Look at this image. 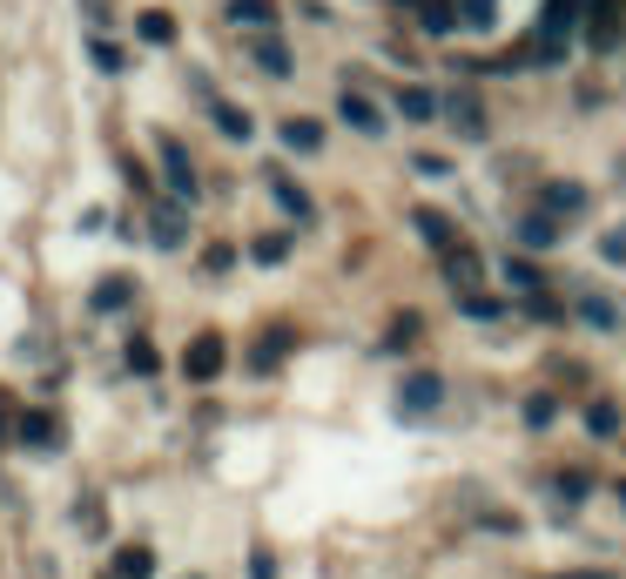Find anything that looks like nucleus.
Listing matches in <instances>:
<instances>
[{
  "instance_id": "e433bc0d",
  "label": "nucleus",
  "mask_w": 626,
  "mask_h": 579,
  "mask_svg": "<svg viewBox=\"0 0 626 579\" xmlns=\"http://www.w3.org/2000/svg\"><path fill=\"white\" fill-rule=\"evenodd\" d=\"M250 579H277V559H269V546L250 553Z\"/></svg>"
},
{
  "instance_id": "a878e982",
  "label": "nucleus",
  "mask_w": 626,
  "mask_h": 579,
  "mask_svg": "<svg viewBox=\"0 0 626 579\" xmlns=\"http://www.w3.org/2000/svg\"><path fill=\"white\" fill-rule=\"evenodd\" d=\"M88 61H95L101 74H122V68H129V55H122V48H115V41H108V34H88Z\"/></svg>"
},
{
  "instance_id": "f8f14e48",
  "label": "nucleus",
  "mask_w": 626,
  "mask_h": 579,
  "mask_svg": "<svg viewBox=\"0 0 626 579\" xmlns=\"http://www.w3.org/2000/svg\"><path fill=\"white\" fill-rule=\"evenodd\" d=\"M337 114H344V122L358 129V135H384V114H377V108H371V95H358V88H344V95H337Z\"/></svg>"
},
{
  "instance_id": "9b49d317",
  "label": "nucleus",
  "mask_w": 626,
  "mask_h": 579,
  "mask_svg": "<svg viewBox=\"0 0 626 579\" xmlns=\"http://www.w3.org/2000/svg\"><path fill=\"white\" fill-rule=\"evenodd\" d=\"M263 182H269V196H277V209H284L290 222H310V216H317V203H310V196H303V189H297L284 169H269Z\"/></svg>"
},
{
  "instance_id": "20e7f679",
  "label": "nucleus",
  "mask_w": 626,
  "mask_h": 579,
  "mask_svg": "<svg viewBox=\"0 0 626 579\" xmlns=\"http://www.w3.org/2000/svg\"><path fill=\"white\" fill-rule=\"evenodd\" d=\"M539 209L566 229L573 216H586V182H545V189H539Z\"/></svg>"
},
{
  "instance_id": "4c0bfd02",
  "label": "nucleus",
  "mask_w": 626,
  "mask_h": 579,
  "mask_svg": "<svg viewBox=\"0 0 626 579\" xmlns=\"http://www.w3.org/2000/svg\"><path fill=\"white\" fill-rule=\"evenodd\" d=\"M600 256H606V263H626V229H613V237L600 243Z\"/></svg>"
},
{
  "instance_id": "f03ea898",
  "label": "nucleus",
  "mask_w": 626,
  "mask_h": 579,
  "mask_svg": "<svg viewBox=\"0 0 626 579\" xmlns=\"http://www.w3.org/2000/svg\"><path fill=\"white\" fill-rule=\"evenodd\" d=\"M438 405H445V377H438V371H411V377L398 384V411H405V418L438 411Z\"/></svg>"
},
{
  "instance_id": "37998d69",
  "label": "nucleus",
  "mask_w": 626,
  "mask_h": 579,
  "mask_svg": "<svg viewBox=\"0 0 626 579\" xmlns=\"http://www.w3.org/2000/svg\"><path fill=\"white\" fill-rule=\"evenodd\" d=\"M619 182H626V156H619Z\"/></svg>"
},
{
  "instance_id": "ddd939ff",
  "label": "nucleus",
  "mask_w": 626,
  "mask_h": 579,
  "mask_svg": "<svg viewBox=\"0 0 626 579\" xmlns=\"http://www.w3.org/2000/svg\"><path fill=\"white\" fill-rule=\"evenodd\" d=\"M445 114H452V129H458V135H472V142L485 135V108H479V95H472V88L445 95Z\"/></svg>"
},
{
  "instance_id": "dca6fc26",
  "label": "nucleus",
  "mask_w": 626,
  "mask_h": 579,
  "mask_svg": "<svg viewBox=\"0 0 626 579\" xmlns=\"http://www.w3.org/2000/svg\"><path fill=\"white\" fill-rule=\"evenodd\" d=\"M513 237H519L526 250H553V243H559V222L545 216V209H526V216L513 222Z\"/></svg>"
},
{
  "instance_id": "423d86ee",
  "label": "nucleus",
  "mask_w": 626,
  "mask_h": 579,
  "mask_svg": "<svg viewBox=\"0 0 626 579\" xmlns=\"http://www.w3.org/2000/svg\"><path fill=\"white\" fill-rule=\"evenodd\" d=\"M250 61L269 74V82H290V74H297V55L277 41V27H269V34H256V41H250Z\"/></svg>"
},
{
  "instance_id": "aec40b11",
  "label": "nucleus",
  "mask_w": 626,
  "mask_h": 579,
  "mask_svg": "<svg viewBox=\"0 0 626 579\" xmlns=\"http://www.w3.org/2000/svg\"><path fill=\"white\" fill-rule=\"evenodd\" d=\"M115 579H155V553L148 546H115Z\"/></svg>"
},
{
  "instance_id": "f704fd0d",
  "label": "nucleus",
  "mask_w": 626,
  "mask_h": 579,
  "mask_svg": "<svg viewBox=\"0 0 626 579\" xmlns=\"http://www.w3.org/2000/svg\"><path fill=\"white\" fill-rule=\"evenodd\" d=\"M458 27H492V0H458Z\"/></svg>"
},
{
  "instance_id": "f257e3e1",
  "label": "nucleus",
  "mask_w": 626,
  "mask_h": 579,
  "mask_svg": "<svg viewBox=\"0 0 626 579\" xmlns=\"http://www.w3.org/2000/svg\"><path fill=\"white\" fill-rule=\"evenodd\" d=\"M222 364H229V343H222L216 330H195V337L182 343V377H189V384H216Z\"/></svg>"
},
{
  "instance_id": "1a4fd4ad",
  "label": "nucleus",
  "mask_w": 626,
  "mask_h": 579,
  "mask_svg": "<svg viewBox=\"0 0 626 579\" xmlns=\"http://www.w3.org/2000/svg\"><path fill=\"white\" fill-rule=\"evenodd\" d=\"M593 8H600V0H545L539 27H545V34H566V41H573V34H579V21L593 14Z\"/></svg>"
},
{
  "instance_id": "412c9836",
  "label": "nucleus",
  "mask_w": 626,
  "mask_h": 579,
  "mask_svg": "<svg viewBox=\"0 0 626 579\" xmlns=\"http://www.w3.org/2000/svg\"><path fill=\"white\" fill-rule=\"evenodd\" d=\"M135 34H142L148 48H169V41H176V21H169L162 8H148V14H135Z\"/></svg>"
},
{
  "instance_id": "4468645a",
  "label": "nucleus",
  "mask_w": 626,
  "mask_h": 579,
  "mask_svg": "<svg viewBox=\"0 0 626 579\" xmlns=\"http://www.w3.org/2000/svg\"><path fill=\"white\" fill-rule=\"evenodd\" d=\"M411 229H418V237L432 243L438 256H452V250H458V229H452V216H438V209H411Z\"/></svg>"
},
{
  "instance_id": "79ce46f5",
  "label": "nucleus",
  "mask_w": 626,
  "mask_h": 579,
  "mask_svg": "<svg viewBox=\"0 0 626 579\" xmlns=\"http://www.w3.org/2000/svg\"><path fill=\"white\" fill-rule=\"evenodd\" d=\"M0 438H14V424H8V418H0Z\"/></svg>"
},
{
  "instance_id": "b1692460",
  "label": "nucleus",
  "mask_w": 626,
  "mask_h": 579,
  "mask_svg": "<svg viewBox=\"0 0 626 579\" xmlns=\"http://www.w3.org/2000/svg\"><path fill=\"white\" fill-rule=\"evenodd\" d=\"M418 8V21L432 27V34H445V27H458V0H411Z\"/></svg>"
},
{
  "instance_id": "6ab92c4d",
  "label": "nucleus",
  "mask_w": 626,
  "mask_h": 579,
  "mask_svg": "<svg viewBox=\"0 0 626 579\" xmlns=\"http://www.w3.org/2000/svg\"><path fill=\"white\" fill-rule=\"evenodd\" d=\"M209 122H216L229 142H250V135H256V122H250V114H243L237 101H209Z\"/></svg>"
},
{
  "instance_id": "39448f33",
  "label": "nucleus",
  "mask_w": 626,
  "mask_h": 579,
  "mask_svg": "<svg viewBox=\"0 0 626 579\" xmlns=\"http://www.w3.org/2000/svg\"><path fill=\"white\" fill-rule=\"evenodd\" d=\"M290 351H297V330H290V324L263 330V337H256V351H250V377H269V371H277Z\"/></svg>"
},
{
  "instance_id": "2eb2a0df",
  "label": "nucleus",
  "mask_w": 626,
  "mask_h": 579,
  "mask_svg": "<svg viewBox=\"0 0 626 579\" xmlns=\"http://www.w3.org/2000/svg\"><path fill=\"white\" fill-rule=\"evenodd\" d=\"M277 135H284L290 156H317V148H324V122H310V114H290Z\"/></svg>"
},
{
  "instance_id": "58836bf2",
  "label": "nucleus",
  "mask_w": 626,
  "mask_h": 579,
  "mask_svg": "<svg viewBox=\"0 0 626 579\" xmlns=\"http://www.w3.org/2000/svg\"><path fill=\"white\" fill-rule=\"evenodd\" d=\"M553 579H613V572H553Z\"/></svg>"
},
{
  "instance_id": "72a5a7b5",
  "label": "nucleus",
  "mask_w": 626,
  "mask_h": 579,
  "mask_svg": "<svg viewBox=\"0 0 626 579\" xmlns=\"http://www.w3.org/2000/svg\"><path fill=\"white\" fill-rule=\"evenodd\" d=\"M405 343H418V317H411V311H405L398 324L384 330V351H405Z\"/></svg>"
},
{
  "instance_id": "cd10ccee",
  "label": "nucleus",
  "mask_w": 626,
  "mask_h": 579,
  "mask_svg": "<svg viewBox=\"0 0 626 579\" xmlns=\"http://www.w3.org/2000/svg\"><path fill=\"white\" fill-rule=\"evenodd\" d=\"M458 311L472 317V324H498V317H505V303H498V297H485V290H472V297H458Z\"/></svg>"
},
{
  "instance_id": "7ed1b4c3",
  "label": "nucleus",
  "mask_w": 626,
  "mask_h": 579,
  "mask_svg": "<svg viewBox=\"0 0 626 579\" xmlns=\"http://www.w3.org/2000/svg\"><path fill=\"white\" fill-rule=\"evenodd\" d=\"M14 438H21L27 451H61V418H55V411H21V418H14Z\"/></svg>"
},
{
  "instance_id": "c756f323",
  "label": "nucleus",
  "mask_w": 626,
  "mask_h": 579,
  "mask_svg": "<svg viewBox=\"0 0 626 579\" xmlns=\"http://www.w3.org/2000/svg\"><path fill=\"white\" fill-rule=\"evenodd\" d=\"M553 418H559V398H553V391H532V398H526V424H532V432H545Z\"/></svg>"
},
{
  "instance_id": "a211bd4d",
  "label": "nucleus",
  "mask_w": 626,
  "mask_h": 579,
  "mask_svg": "<svg viewBox=\"0 0 626 579\" xmlns=\"http://www.w3.org/2000/svg\"><path fill=\"white\" fill-rule=\"evenodd\" d=\"M222 14L237 21V27H256V34H269V27H277V0H229Z\"/></svg>"
},
{
  "instance_id": "0eeeda50",
  "label": "nucleus",
  "mask_w": 626,
  "mask_h": 579,
  "mask_svg": "<svg viewBox=\"0 0 626 579\" xmlns=\"http://www.w3.org/2000/svg\"><path fill=\"white\" fill-rule=\"evenodd\" d=\"M162 176H169V189H176V203H195V189H203V182H195V162H189V148L169 135L162 142Z\"/></svg>"
},
{
  "instance_id": "6e6552de",
  "label": "nucleus",
  "mask_w": 626,
  "mask_h": 579,
  "mask_svg": "<svg viewBox=\"0 0 626 579\" xmlns=\"http://www.w3.org/2000/svg\"><path fill=\"white\" fill-rule=\"evenodd\" d=\"M148 237L162 243V250H182V243H189V216H182V203H176V196L148 209Z\"/></svg>"
},
{
  "instance_id": "2f4dec72",
  "label": "nucleus",
  "mask_w": 626,
  "mask_h": 579,
  "mask_svg": "<svg viewBox=\"0 0 626 579\" xmlns=\"http://www.w3.org/2000/svg\"><path fill=\"white\" fill-rule=\"evenodd\" d=\"M129 371H135V377H155V371H162V358H155V343H148V337H135V343H129Z\"/></svg>"
},
{
  "instance_id": "5701e85b",
  "label": "nucleus",
  "mask_w": 626,
  "mask_h": 579,
  "mask_svg": "<svg viewBox=\"0 0 626 579\" xmlns=\"http://www.w3.org/2000/svg\"><path fill=\"white\" fill-rule=\"evenodd\" d=\"M586 432H593V438H619V405L593 398V405H586Z\"/></svg>"
},
{
  "instance_id": "4be33fe9",
  "label": "nucleus",
  "mask_w": 626,
  "mask_h": 579,
  "mask_svg": "<svg viewBox=\"0 0 626 579\" xmlns=\"http://www.w3.org/2000/svg\"><path fill=\"white\" fill-rule=\"evenodd\" d=\"M95 311H129V303H135V284L129 277H108V284H95Z\"/></svg>"
},
{
  "instance_id": "f3484780",
  "label": "nucleus",
  "mask_w": 626,
  "mask_h": 579,
  "mask_svg": "<svg viewBox=\"0 0 626 579\" xmlns=\"http://www.w3.org/2000/svg\"><path fill=\"white\" fill-rule=\"evenodd\" d=\"M438 269H445V284H452L458 297H472V290H479V256L465 250V243H458V250H452V256H445Z\"/></svg>"
},
{
  "instance_id": "c85d7f7f",
  "label": "nucleus",
  "mask_w": 626,
  "mask_h": 579,
  "mask_svg": "<svg viewBox=\"0 0 626 579\" xmlns=\"http://www.w3.org/2000/svg\"><path fill=\"white\" fill-rule=\"evenodd\" d=\"M398 108L411 114V122H432V114H438V95H432V88H405V95H398Z\"/></svg>"
},
{
  "instance_id": "bb28decb",
  "label": "nucleus",
  "mask_w": 626,
  "mask_h": 579,
  "mask_svg": "<svg viewBox=\"0 0 626 579\" xmlns=\"http://www.w3.org/2000/svg\"><path fill=\"white\" fill-rule=\"evenodd\" d=\"M586 492H593V472H553V498H559V506H579Z\"/></svg>"
},
{
  "instance_id": "7c9ffc66",
  "label": "nucleus",
  "mask_w": 626,
  "mask_h": 579,
  "mask_svg": "<svg viewBox=\"0 0 626 579\" xmlns=\"http://www.w3.org/2000/svg\"><path fill=\"white\" fill-rule=\"evenodd\" d=\"M579 317L593 324V330H613V324H619V311H613L606 297H579Z\"/></svg>"
},
{
  "instance_id": "ea45409f",
  "label": "nucleus",
  "mask_w": 626,
  "mask_h": 579,
  "mask_svg": "<svg viewBox=\"0 0 626 579\" xmlns=\"http://www.w3.org/2000/svg\"><path fill=\"white\" fill-rule=\"evenodd\" d=\"M82 8H88V21H101V0H82Z\"/></svg>"
},
{
  "instance_id": "393cba45",
  "label": "nucleus",
  "mask_w": 626,
  "mask_h": 579,
  "mask_svg": "<svg viewBox=\"0 0 626 579\" xmlns=\"http://www.w3.org/2000/svg\"><path fill=\"white\" fill-rule=\"evenodd\" d=\"M505 290H513V297H545V277L532 263H505Z\"/></svg>"
},
{
  "instance_id": "a19ab883",
  "label": "nucleus",
  "mask_w": 626,
  "mask_h": 579,
  "mask_svg": "<svg viewBox=\"0 0 626 579\" xmlns=\"http://www.w3.org/2000/svg\"><path fill=\"white\" fill-rule=\"evenodd\" d=\"M613 492H619V506H626V479H613Z\"/></svg>"
},
{
  "instance_id": "c9c22d12",
  "label": "nucleus",
  "mask_w": 626,
  "mask_h": 579,
  "mask_svg": "<svg viewBox=\"0 0 626 579\" xmlns=\"http://www.w3.org/2000/svg\"><path fill=\"white\" fill-rule=\"evenodd\" d=\"M203 269H209V277H222V269H237V250H229V243H209V250H203Z\"/></svg>"
},
{
  "instance_id": "473e14b6",
  "label": "nucleus",
  "mask_w": 626,
  "mask_h": 579,
  "mask_svg": "<svg viewBox=\"0 0 626 579\" xmlns=\"http://www.w3.org/2000/svg\"><path fill=\"white\" fill-rule=\"evenodd\" d=\"M250 256H256L263 269H277V263L290 256V237H256V250H250Z\"/></svg>"
},
{
  "instance_id": "9d476101",
  "label": "nucleus",
  "mask_w": 626,
  "mask_h": 579,
  "mask_svg": "<svg viewBox=\"0 0 626 579\" xmlns=\"http://www.w3.org/2000/svg\"><path fill=\"white\" fill-rule=\"evenodd\" d=\"M586 48H593V55L619 48V8H613V0H600V8L586 14Z\"/></svg>"
}]
</instances>
